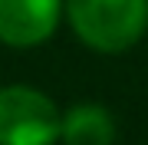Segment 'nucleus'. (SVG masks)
<instances>
[{
    "label": "nucleus",
    "mask_w": 148,
    "mask_h": 145,
    "mask_svg": "<svg viewBox=\"0 0 148 145\" xmlns=\"http://www.w3.org/2000/svg\"><path fill=\"white\" fill-rule=\"evenodd\" d=\"M63 145H112L115 142V119L99 102H76L59 119Z\"/></svg>",
    "instance_id": "20e7f679"
},
{
    "label": "nucleus",
    "mask_w": 148,
    "mask_h": 145,
    "mask_svg": "<svg viewBox=\"0 0 148 145\" xmlns=\"http://www.w3.org/2000/svg\"><path fill=\"white\" fill-rule=\"evenodd\" d=\"M63 13L79 43L102 56L132 49L148 30V0H63Z\"/></svg>",
    "instance_id": "f257e3e1"
},
{
    "label": "nucleus",
    "mask_w": 148,
    "mask_h": 145,
    "mask_svg": "<svg viewBox=\"0 0 148 145\" xmlns=\"http://www.w3.org/2000/svg\"><path fill=\"white\" fill-rule=\"evenodd\" d=\"M63 112L33 86L0 89V145H53L59 142Z\"/></svg>",
    "instance_id": "f03ea898"
},
{
    "label": "nucleus",
    "mask_w": 148,
    "mask_h": 145,
    "mask_svg": "<svg viewBox=\"0 0 148 145\" xmlns=\"http://www.w3.org/2000/svg\"><path fill=\"white\" fill-rule=\"evenodd\" d=\"M63 0H0V43L30 49L46 43L59 27Z\"/></svg>",
    "instance_id": "7ed1b4c3"
}]
</instances>
